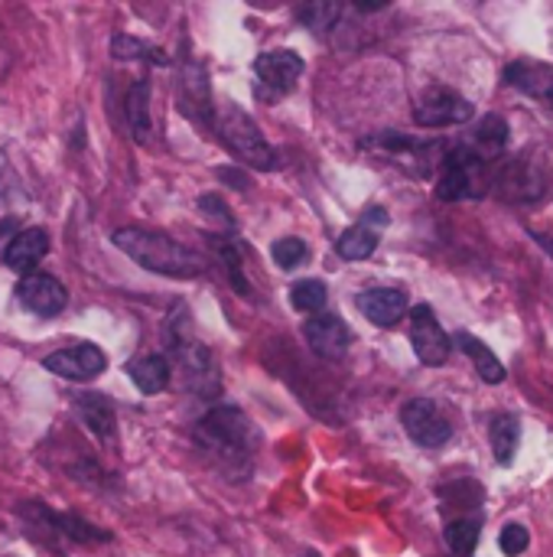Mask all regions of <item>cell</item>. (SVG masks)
<instances>
[{"instance_id":"6da1fadb","label":"cell","mask_w":553,"mask_h":557,"mask_svg":"<svg viewBox=\"0 0 553 557\" xmlns=\"http://www.w3.org/2000/svg\"><path fill=\"white\" fill-rule=\"evenodd\" d=\"M130 261H137L140 268L163 274V277H176V281H189L205 274L209 261L186 248L183 242L163 235V232H150V228H117L111 238Z\"/></svg>"},{"instance_id":"7a4b0ae2","label":"cell","mask_w":553,"mask_h":557,"mask_svg":"<svg viewBox=\"0 0 553 557\" xmlns=\"http://www.w3.org/2000/svg\"><path fill=\"white\" fill-rule=\"evenodd\" d=\"M196 441L202 450H209L228 470H238V467L248 470L251 457L261 447V431L254 428V421L244 411L222 405V408H212L196 424Z\"/></svg>"},{"instance_id":"3957f363","label":"cell","mask_w":553,"mask_h":557,"mask_svg":"<svg viewBox=\"0 0 553 557\" xmlns=\"http://www.w3.org/2000/svg\"><path fill=\"white\" fill-rule=\"evenodd\" d=\"M495 186L489 160L473 147H453L443 157L440 180H437V199L443 202H463V199H482Z\"/></svg>"},{"instance_id":"277c9868","label":"cell","mask_w":553,"mask_h":557,"mask_svg":"<svg viewBox=\"0 0 553 557\" xmlns=\"http://www.w3.org/2000/svg\"><path fill=\"white\" fill-rule=\"evenodd\" d=\"M215 131L222 137V144L248 166L254 170H274L277 166V150L264 140L261 127L254 124V117L248 111H241L238 104H218L215 111Z\"/></svg>"},{"instance_id":"5b68a950","label":"cell","mask_w":553,"mask_h":557,"mask_svg":"<svg viewBox=\"0 0 553 557\" xmlns=\"http://www.w3.org/2000/svg\"><path fill=\"white\" fill-rule=\"evenodd\" d=\"M362 147H365V150H375L378 157H388V160L407 166V170L417 173V176H430L433 163L440 160L437 153H443V157L450 153L440 140H417V137L391 134V131L375 134V137H365Z\"/></svg>"},{"instance_id":"8992f818","label":"cell","mask_w":553,"mask_h":557,"mask_svg":"<svg viewBox=\"0 0 553 557\" xmlns=\"http://www.w3.org/2000/svg\"><path fill=\"white\" fill-rule=\"evenodd\" d=\"M169 349H173V356L179 362V372H183V385L186 388H192L196 395H215L218 392L215 359H212V352L196 336H186V333H176L173 330Z\"/></svg>"},{"instance_id":"52a82bcc","label":"cell","mask_w":553,"mask_h":557,"mask_svg":"<svg viewBox=\"0 0 553 557\" xmlns=\"http://www.w3.org/2000/svg\"><path fill=\"white\" fill-rule=\"evenodd\" d=\"M306 62L290 52V49H271L261 52L254 59V75H257V95H264L267 101H280L284 95H290L297 88V82L303 78Z\"/></svg>"},{"instance_id":"ba28073f","label":"cell","mask_w":553,"mask_h":557,"mask_svg":"<svg viewBox=\"0 0 553 557\" xmlns=\"http://www.w3.org/2000/svg\"><path fill=\"white\" fill-rule=\"evenodd\" d=\"M495 189L508 199V202H538L548 196L551 189V176L544 170V163H538L535 157H515L508 160L499 176H495Z\"/></svg>"},{"instance_id":"9c48e42d","label":"cell","mask_w":553,"mask_h":557,"mask_svg":"<svg viewBox=\"0 0 553 557\" xmlns=\"http://www.w3.org/2000/svg\"><path fill=\"white\" fill-rule=\"evenodd\" d=\"M401 424H404L407 437L417 447H427V450L447 447L450 437H453V424H450V418L440 411V405L433 398H411L401 408Z\"/></svg>"},{"instance_id":"30bf717a","label":"cell","mask_w":553,"mask_h":557,"mask_svg":"<svg viewBox=\"0 0 553 557\" xmlns=\"http://www.w3.org/2000/svg\"><path fill=\"white\" fill-rule=\"evenodd\" d=\"M414 121L420 127H450V124H466L473 121V101L463 98L453 88L433 85L427 88L417 104H414Z\"/></svg>"},{"instance_id":"8fae6325","label":"cell","mask_w":553,"mask_h":557,"mask_svg":"<svg viewBox=\"0 0 553 557\" xmlns=\"http://www.w3.org/2000/svg\"><path fill=\"white\" fill-rule=\"evenodd\" d=\"M411 346H414L417 359L424 366H430V369L447 366V359L453 352V339L440 326V320H437L430 304H420V307L411 310Z\"/></svg>"},{"instance_id":"7c38bea8","label":"cell","mask_w":553,"mask_h":557,"mask_svg":"<svg viewBox=\"0 0 553 557\" xmlns=\"http://www.w3.org/2000/svg\"><path fill=\"white\" fill-rule=\"evenodd\" d=\"M46 372L65 379V382H95L108 369V356L91 343H75L65 349H55L42 359Z\"/></svg>"},{"instance_id":"4fadbf2b","label":"cell","mask_w":553,"mask_h":557,"mask_svg":"<svg viewBox=\"0 0 553 557\" xmlns=\"http://www.w3.org/2000/svg\"><path fill=\"white\" fill-rule=\"evenodd\" d=\"M303 336L310 349L323 359H342L352 346V330L336 313H316L303 323Z\"/></svg>"},{"instance_id":"5bb4252c","label":"cell","mask_w":553,"mask_h":557,"mask_svg":"<svg viewBox=\"0 0 553 557\" xmlns=\"http://www.w3.org/2000/svg\"><path fill=\"white\" fill-rule=\"evenodd\" d=\"M355 307L368 323H375L381 330H391L407 317L411 300H407V294L401 287H372V290H362L355 297Z\"/></svg>"},{"instance_id":"9a60e30c","label":"cell","mask_w":553,"mask_h":557,"mask_svg":"<svg viewBox=\"0 0 553 557\" xmlns=\"http://www.w3.org/2000/svg\"><path fill=\"white\" fill-rule=\"evenodd\" d=\"M381 225H388V215L381 209L365 212L362 222H355L352 228H345L336 242V255L342 261H365L375 255L378 242H381Z\"/></svg>"},{"instance_id":"2e32d148","label":"cell","mask_w":553,"mask_h":557,"mask_svg":"<svg viewBox=\"0 0 553 557\" xmlns=\"http://www.w3.org/2000/svg\"><path fill=\"white\" fill-rule=\"evenodd\" d=\"M16 297L36 317H55L68 304L65 287L52 274H29V277H23L20 287H16Z\"/></svg>"},{"instance_id":"e0dca14e","label":"cell","mask_w":553,"mask_h":557,"mask_svg":"<svg viewBox=\"0 0 553 557\" xmlns=\"http://www.w3.org/2000/svg\"><path fill=\"white\" fill-rule=\"evenodd\" d=\"M505 82L553 108V69L538 59H518L505 69Z\"/></svg>"},{"instance_id":"ac0fdd59","label":"cell","mask_w":553,"mask_h":557,"mask_svg":"<svg viewBox=\"0 0 553 557\" xmlns=\"http://www.w3.org/2000/svg\"><path fill=\"white\" fill-rule=\"evenodd\" d=\"M46 251H49V235L42 228H26V232L13 235V242L3 251V261H7L10 271L29 277V271L42 261Z\"/></svg>"},{"instance_id":"d6986e66","label":"cell","mask_w":553,"mask_h":557,"mask_svg":"<svg viewBox=\"0 0 553 557\" xmlns=\"http://www.w3.org/2000/svg\"><path fill=\"white\" fill-rule=\"evenodd\" d=\"M23 509H26V512H33V516L39 519V525H46V529H52V532L65 535V539H68V542H75V545H88V542H111V535H108V532H101V529H95V525L81 522L78 516H65V512L39 509V506H23Z\"/></svg>"},{"instance_id":"ffe728a7","label":"cell","mask_w":553,"mask_h":557,"mask_svg":"<svg viewBox=\"0 0 553 557\" xmlns=\"http://www.w3.org/2000/svg\"><path fill=\"white\" fill-rule=\"evenodd\" d=\"M75 411H78L81 424H85L98 441H104V444L114 441V434H117V418H114V405H111L104 395H95V392L78 395V398H75Z\"/></svg>"},{"instance_id":"44dd1931","label":"cell","mask_w":553,"mask_h":557,"mask_svg":"<svg viewBox=\"0 0 553 557\" xmlns=\"http://www.w3.org/2000/svg\"><path fill=\"white\" fill-rule=\"evenodd\" d=\"M127 375L143 395H160V392H166V385L173 379V366L166 356H143L137 362H130Z\"/></svg>"},{"instance_id":"7402d4cb","label":"cell","mask_w":553,"mask_h":557,"mask_svg":"<svg viewBox=\"0 0 553 557\" xmlns=\"http://www.w3.org/2000/svg\"><path fill=\"white\" fill-rule=\"evenodd\" d=\"M456 343H460V349L473 359V366H476V372L482 375V382L486 385H502L505 382V366H502V359L479 339V336H473V333H460L456 336Z\"/></svg>"},{"instance_id":"603a6c76","label":"cell","mask_w":553,"mask_h":557,"mask_svg":"<svg viewBox=\"0 0 553 557\" xmlns=\"http://www.w3.org/2000/svg\"><path fill=\"white\" fill-rule=\"evenodd\" d=\"M127 124H130V134L137 144L150 140L153 124H150V82L147 78L134 82L127 91Z\"/></svg>"},{"instance_id":"cb8c5ba5","label":"cell","mask_w":553,"mask_h":557,"mask_svg":"<svg viewBox=\"0 0 553 557\" xmlns=\"http://www.w3.org/2000/svg\"><path fill=\"white\" fill-rule=\"evenodd\" d=\"M489 441H492V454L502 467H508L518 454V441H521V421L515 414H499L489 424Z\"/></svg>"},{"instance_id":"d4e9b609","label":"cell","mask_w":553,"mask_h":557,"mask_svg":"<svg viewBox=\"0 0 553 557\" xmlns=\"http://www.w3.org/2000/svg\"><path fill=\"white\" fill-rule=\"evenodd\" d=\"M508 144V121L499 114H486L473 131V150H479L486 160H492Z\"/></svg>"},{"instance_id":"484cf974","label":"cell","mask_w":553,"mask_h":557,"mask_svg":"<svg viewBox=\"0 0 553 557\" xmlns=\"http://www.w3.org/2000/svg\"><path fill=\"white\" fill-rule=\"evenodd\" d=\"M479 535H482V522H479L476 516H463V519H453V522L447 525V545H450L453 555L460 557L476 552Z\"/></svg>"},{"instance_id":"4316f807","label":"cell","mask_w":553,"mask_h":557,"mask_svg":"<svg viewBox=\"0 0 553 557\" xmlns=\"http://www.w3.org/2000/svg\"><path fill=\"white\" fill-rule=\"evenodd\" d=\"M326 300H329V290H326V284L316 281V277L297 281V284L290 287V304H293L297 313H313V317H316V313H323Z\"/></svg>"},{"instance_id":"83f0119b","label":"cell","mask_w":553,"mask_h":557,"mask_svg":"<svg viewBox=\"0 0 553 557\" xmlns=\"http://www.w3.org/2000/svg\"><path fill=\"white\" fill-rule=\"evenodd\" d=\"M215 248H218V258H222V264H225V271H228V277H231V287L241 294V297H254L251 294V281H248V274H244V255H241V245L238 242H215Z\"/></svg>"},{"instance_id":"f1b7e54d","label":"cell","mask_w":553,"mask_h":557,"mask_svg":"<svg viewBox=\"0 0 553 557\" xmlns=\"http://www.w3.org/2000/svg\"><path fill=\"white\" fill-rule=\"evenodd\" d=\"M111 52H114V59H147L153 65H166L169 62L156 46H147L143 39H134V36H114L111 39Z\"/></svg>"},{"instance_id":"f546056e","label":"cell","mask_w":553,"mask_h":557,"mask_svg":"<svg viewBox=\"0 0 553 557\" xmlns=\"http://www.w3.org/2000/svg\"><path fill=\"white\" fill-rule=\"evenodd\" d=\"M271 258L277 261V268L297 271L300 264L310 261V248H306L303 238H277V242L271 245Z\"/></svg>"},{"instance_id":"4dcf8cb0","label":"cell","mask_w":553,"mask_h":557,"mask_svg":"<svg viewBox=\"0 0 553 557\" xmlns=\"http://www.w3.org/2000/svg\"><path fill=\"white\" fill-rule=\"evenodd\" d=\"M339 16H342V7H339V3H323V0L306 3V7L300 10L303 26H310L313 33H329V29L336 26Z\"/></svg>"},{"instance_id":"1f68e13d","label":"cell","mask_w":553,"mask_h":557,"mask_svg":"<svg viewBox=\"0 0 553 557\" xmlns=\"http://www.w3.org/2000/svg\"><path fill=\"white\" fill-rule=\"evenodd\" d=\"M499 545H502V552H505L508 557H518L528 552V545H531V535H528V529H525V525L512 522V525H505V529H502V539H499Z\"/></svg>"},{"instance_id":"d6a6232c","label":"cell","mask_w":553,"mask_h":557,"mask_svg":"<svg viewBox=\"0 0 553 557\" xmlns=\"http://www.w3.org/2000/svg\"><path fill=\"white\" fill-rule=\"evenodd\" d=\"M218 176H228L235 189H248V176H244V173H231V170H225V166H222V170H218Z\"/></svg>"},{"instance_id":"836d02e7","label":"cell","mask_w":553,"mask_h":557,"mask_svg":"<svg viewBox=\"0 0 553 557\" xmlns=\"http://www.w3.org/2000/svg\"><path fill=\"white\" fill-rule=\"evenodd\" d=\"M3 232H13V235H20V232H16V219H7V222H0V238H3Z\"/></svg>"},{"instance_id":"e575fe53","label":"cell","mask_w":553,"mask_h":557,"mask_svg":"<svg viewBox=\"0 0 553 557\" xmlns=\"http://www.w3.org/2000/svg\"><path fill=\"white\" fill-rule=\"evenodd\" d=\"M300 557H319V555H316V552H303V555H300Z\"/></svg>"}]
</instances>
